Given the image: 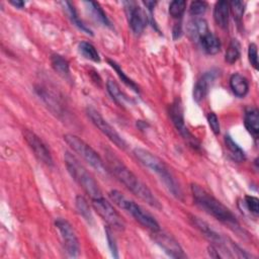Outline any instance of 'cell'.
Segmentation results:
<instances>
[{
    "instance_id": "obj_4",
    "label": "cell",
    "mask_w": 259,
    "mask_h": 259,
    "mask_svg": "<svg viewBox=\"0 0 259 259\" xmlns=\"http://www.w3.org/2000/svg\"><path fill=\"white\" fill-rule=\"evenodd\" d=\"M64 160L68 172L70 173L72 178L83 188V190L92 199L102 196L101 190L97 182L73 154H71L70 152H66L64 155Z\"/></svg>"
},
{
    "instance_id": "obj_36",
    "label": "cell",
    "mask_w": 259,
    "mask_h": 259,
    "mask_svg": "<svg viewBox=\"0 0 259 259\" xmlns=\"http://www.w3.org/2000/svg\"><path fill=\"white\" fill-rule=\"evenodd\" d=\"M207 250H208V254H209L210 257H212V258H222V256H221L219 250H218L213 245L208 246Z\"/></svg>"
},
{
    "instance_id": "obj_9",
    "label": "cell",
    "mask_w": 259,
    "mask_h": 259,
    "mask_svg": "<svg viewBox=\"0 0 259 259\" xmlns=\"http://www.w3.org/2000/svg\"><path fill=\"white\" fill-rule=\"evenodd\" d=\"M170 117L171 120L176 127V130L179 132V134L182 136V138L194 149H199V142L197 139L189 132L187 126L185 125L184 121V115H183V108L180 99H175L174 102L170 106Z\"/></svg>"
},
{
    "instance_id": "obj_10",
    "label": "cell",
    "mask_w": 259,
    "mask_h": 259,
    "mask_svg": "<svg viewBox=\"0 0 259 259\" xmlns=\"http://www.w3.org/2000/svg\"><path fill=\"white\" fill-rule=\"evenodd\" d=\"M86 113L88 117L91 119L92 123L101 132L103 133L115 146L124 150L126 149V143L123 138L115 131L113 126H111L103 117L102 115L94 108L88 107L86 109Z\"/></svg>"
},
{
    "instance_id": "obj_8",
    "label": "cell",
    "mask_w": 259,
    "mask_h": 259,
    "mask_svg": "<svg viewBox=\"0 0 259 259\" xmlns=\"http://www.w3.org/2000/svg\"><path fill=\"white\" fill-rule=\"evenodd\" d=\"M93 208L113 229L122 231L125 227L124 221L115 208L102 196L92 199Z\"/></svg>"
},
{
    "instance_id": "obj_3",
    "label": "cell",
    "mask_w": 259,
    "mask_h": 259,
    "mask_svg": "<svg viewBox=\"0 0 259 259\" xmlns=\"http://www.w3.org/2000/svg\"><path fill=\"white\" fill-rule=\"evenodd\" d=\"M134 155L144 166H146L159 176L161 181L175 197L181 198L182 191L180 189V186L167 165L164 163V161H162L159 157H157L150 151L143 148H136L134 150Z\"/></svg>"
},
{
    "instance_id": "obj_24",
    "label": "cell",
    "mask_w": 259,
    "mask_h": 259,
    "mask_svg": "<svg viewBox=\"0 0 259 259\" xmlns=\"http://www.w3.org/2000/svg\"><path fill=\"white\" fill-rule=\"evenodd\" d=\"M106 87H107V91L111 95V97L120 105H123L125 102L130 101L128 97L121 91V89L119 88V86L117 85V83L115 81L108 80Z\"/></svg>"
},
{
    "instance_id": "obj_13",
    "label": "cell",
    "mask_w": 259,
    "mask_h": 259,
    "mask_svg": "<svg viewBox=\"0 0 259 259\" xmlns=\"http://www.w3.org/2000/svg\"><path fill=\"white\" fill-rule=\"evenodd\" d=\"M124 7L132 30L136 34L142 33L147 23V16L145 12L142 10L140 6L137 5V3L133 1L124 2Z\"/></svg>"
},
{
    "instance_id": "obj_39",
    "label": "cell",
    "mask_w": 259,
    "mask_h": 259,
    "mask_svg": "<svg viewBox=\"0 0 259 259\" xmlns=\"http://www.w3.org/2000/svg\"><path fill=\"white\" fill-rule=\"evenodd\" d=\"M10 3L13 5V6H15L16 8H22L23 6H24V2L23 1H20V0H11L10 1Z\"/></svg>"
},
{
    "instance_id": "obj_6",
    "label": "cell",
    "mask_w": 259,
    "mask_h": 259,
    "mask_svg": "<svg viewBox=\"0 0 259 259\" xmlns=\"http://www.w3.org/2000/svg\"><path fill=\"white\" fill-rule=\"evenodd\" d=\"M64 140L75 153H77L85 162H87L98 173L102 175L108 174V170L106 169L100 156L86 142H84L82 139L72 134L65 135Z\"/></svg>"
},
{
    "instance_id": "obj_1",
    "label": "cell",
    "mask_w": 259,
    "mask_h": 259,
    "mask_svg": "<svg viewBox=\"0 0 259 259\" xmlns=\"http://www.w3.org/2000/svg\"><path fill=\"white\" fill-rule=\"evenodd\" d=\"M107 162L113 175L126 186L135 195L150 204L151 206L160 209L162 206L152 191L145 185L116 156L112 153L107 154Z\"/></svg>"
},
{
    "instance_id": "obj_19",
    "label": "cell",
    "mask_w": 259,
    "mask_h": 259,
    "mask_svg": "<svg viewBox=\"0 0 259 259\" xmlns=\"http://www.w3.org/2000/svg\"><path fill=\"white\" fill-rule=\"evenodd\" d=\"M230 87L233 93L238 97H244L249 90L248 81L241 74H234L231 76Z\"/></svg>"
},
{
    "instance_id": "obj_32",
    "label": "cell",
    "mask_w": 259,
    "mask_h": 259,
    "mask_svg": "<svg viewBox=\"0 0 259 259\" xmlns=\"http://www.w3.org/2000/svg\"><path fill=\"white\" fill-rule=\"evenodd\" d=\"M207 8V4L204 1H193L190 4L189 12L192 15H200L205 12Z\"/></svg>"
},
{
    "instance_id": "obj_15",
    "label": "cell",
    "mask_w": 259,
    "mask_h": 259,
    "mask_svg": "<svg viewBox=\"0 0 259 259\" xmlns=\"http://www.w3.org/2000/svg\"><path fill=\"white\" fill-rule=\"evenodd\" d=\"M209 31L207 22L202 18H195L187 24V34L189 38L194 42H199L200 38Z\"/></svg>"
},
{
    "instance_id": "obj_21",
    "label": "cell",
    "mask_w": 259,
    "mask_h": 259,
    "mask_svg": "<svg viewBox=\"0 0 259 259\" xmlns=\"http://www.w3.org/2000/svg\"><path fill=\"white\" fill-rule=\"evenodd\" d=\"M85 5L87 6V9L91 12V14L93 15V17L99 21L100 23H102L103 25H106V26H110V21L109 19L107 18L105 12L103 11V9L100 7V5L97 3V2H94V1H87V2H84Z\"/></svg>"
},
{
    "instance_id": "obj_2",
    "label": "cell",
    "mask_w": 259,
    "mask_h": 259,
    "mask_svg": "<svg viewBox=\"0 0 259 259\" xmlns=\"http://www.w3.org/2000/svg\"><path fill=\"white\" fill-rule=\"evenodd\" d=\"M191 192L195 203L205 212L234 230L239 229L240 226L235 214L204 188L196 183H192Z\"/></svg>"
},
{
    "instance_id": "obj_27",
    "label": "cell",
    "mask_w": 259,
    "mask_h": 259,
    "mask_svg": "<svg viewBox=\"0 0 259 259\" xmlns=\"http://www.w3.org/2000/svg\"><path fill=\"white\" fill-rule=\"evenodd\" d=\"M108 64L115 70V72L117 73V75H118V77L120 78V80L127 86V87H130L131 89H133L134 91H136V92H139V87H138V85L131 79V78H128L125 74H124V72L121 70V68L118 66V64H116L114 61H112V60H108Z\"/></svg>"
},
{
    "instance_id": "obj_38",
    "label": "cell",
    "mask_w": 259,
    "mask_h": 259,
    "mask_svg": "<svg viewBox=\"0 0 259 259\" xmlns=\"http://www.w3.org/2000/svg\"><path fill=\"white\" fill-rule=\"evenodd\" d=\"M144 4H145V6L150 10V12L152 13V10H153V8L155 7V5L157 4V2L156 1H144L143 2Z\"/></svg>"
},
{
    "instance_id": "obj_23",
    "label": "cell",
    "mask_w": 259,
    "mask_h": 259,
    "mask_svg": "<svg viewBox=\"0 0 259 259\" xmlns=\"http://www.w3.org/2000/svg\"><path fill=\"white\" fill-rule=\"evenodd\" d=\"M225 146L227 150L229 151L231 157L237 161V162H243L245 160V153L244 151L238 146L237 143L234 142V140L229 136H225Z\"/></svg>"
},
{
    "instance_id": "obj_12",
    "label": "cell",
    "mask_w": 259,
    "mask_h": 259,
    "mask_svg": "<svg viewBox=\"0 0 259 259\" xmlns=\"http://www.w3.org/2000/svg\"><path fill=\"white\" fill-rule=\"evenodd\" d=\"M23 137L29 148L32 150L34 156L44 164L48 166H53L54 162L52 155L44 142L39 139V137H37L33 132L29 130H24Z\"/></svg>"
},
{
    "instance_id": "obj_17",
    "label": "cell",
    "mask_w": 259,
    "mask_h": 259,
    "mask_svg": "<svg viewBox=\"0 0 259 259\" xmlns=\"http://www.w3.org/2000/svg\"><path fill=\"white\" fill-rule=\"evenodd\" d=\"M229 15H230V6L227 1H218L213 8V19L215 23L222 27L226 28L229 24Z\"/></svg>"
},
{
    "instance_id": "obj_35",
    "label": "cell",
    "mask_w": 259,
    "mask_h": 259,
    "mask_svg": "<svg viewBox=\"0 0 259 259\" xmlns=\"http://www.w3.org/2000/svg\"><path fill=\"white\" fill-rule=\"evenodd\" d=\"M106 237H107V241H108V246L110 248V251H111L113 257L117 258L118 255H117V247L115 244V240H114L113 236L111 235V232L108 228H106Z\"/></svg>"
},
{
    "instance_id": "obj_34",
    "label": "cell",
    "mask_w": 259,
    "mask_h": 259,
    "mask_svg": "<svg viewBox=\"0 0 259 259\" xmlns=\"http://www.w3.org/2000/svg\"><path fill=\"white\" fill-rule=\"evenodd\" d=\"M207 121H208V124H209L211 131L213 132V134L219 135L221 126H220V121H219L218 116L213 112H209L207 114Z\"/></svg>"
},
{
    "instance_id": "obj_5",
    "label": "cell",
    "mask_w": 259,
    "mask_h": 259,
    "mask_svg": "<svg viewBox=\"0 0 259 259\" xmlns=\"http://www.w3.org/2000/svg\"><path fill=\"white\" fill-rule=\"evenodd\" d=\"M110 199L120 208L124 209L128 213H131L134 219L139 222L142 226L145 228L151 230L152 232L159 231L160 226L158 222L155 220V218L146 209H144L141 205L136 203L135 201L126 198L121 192L117 190H111L108 193Z\"/></svg>"
},
{
    "instance_id": "obj_16",
    "label": "cell",
    "mask_w": 259,
    "mask_h": 259,
    "mask_svg": "<svg viewBox=\"0 0 259 259\" xmlns=\"http://www.w3.org/2000/svg\"><path fill=\"white\" fill-rule=\"evenodd\" d=\"M244 124L251 136H253L254 139H257L259 134V113L257 108L250 107L246 109L244 115Z\"/></svg>"
},
{
    "instance_id": "obj_37",
    "label": "cell",
    "mask_w": 259,
    "mask_h": 259,
    "mask_svg": "<svg viewBox=\"0 0 259 259\" xmlns=\"http://www.w3.org/2000/svg\"><path fill=\"white\" fill-rule=\"evenodd\" d=\"M181 33H182V30H181V24H180V23H176V25H175V26H174V28H173V36H174V38H178V37H180Z\"/></svg>"
},
{
    "instance_id": "obj_18",
    "label": "cell",
    "mask_w": 259,
    "mask_h": 259,
    "mask_svg": "<svg viewBox=\"0 0 259 259\" xmlns=\"http://www.w3.org/2000/svg\"><path fill=\"white\" fill-rule=\"evenodd\" d=\"M198 44H200L202 50L208 55H215L221 51L220 39L211 31H208L206 34H204Z\"/></svg>"
},
{
    "instance_id": "obj_26",
    "label": "cell",
    "mask_w": 259,
    "mask_h": 259,
    "mask_svg": "<svg viewBox=\"0 0 259 259\" xmlns=\"http://www.w3.org/2000/svg\"><path fill=\"white\" fill-rule=\"evenodd\" d=\"M240 57V44L237 39H232L225 56V60L229 64H234L238 61Z\"/></svg>"
},
{
    "instance_id": "obj_28",
    "label": "cell",
    "mask_w": 259,
    "mask_h": 259,
    "mask_svg": "<svg viewBox=\"0 0 259 259\" xmlns=\"http://www.w3.org/2000/svg\"><path fill=\"white\" fill-rule=\"evenodd\" d=\"M76 207H77V210L78 212L87 221V222H91L92 221V215H91V211H90V208H89V205L86 201V199L81 196V195H78L76 197Z\"/></svg>"
},
{
    "instance_id": "obj_30",
    "label": "cell",
    "mask_w": 259,
    "mask_h": 259,
    "mask_svg": "<svg viewBox=\"0 0 259 259\" xmlns=\"http://www.w3.org/2000/svg\"><path fill=\"white\" fill-rule=\"evenodd\" d=\"M244 203L250 213L254 215H258L259 213V199L252 195H246L244 198Z\"/></svg>"
},
{
    "instance_id": "obj_7",
    "label": "cell",
    "mask_w": 259,
    "mask_h": 259,
    "mask_svg": "<svg viewBox=\"0 0 259 259\" xmlns=\"http://www.w3.org/2000/svg\"><path fill=\"white\" fill-rule=\"evenodd\" d=\"M55 226L59 231L63 248L69 257H77L79 255L80 247L76 233L69 222L63 219H58Z\"/></svg>"
},
{
    "instance_id": "obj_22",
    "label": "cell",
    "mask_w": 259,
    "mask_h": 259,
    "mask_svg": "<svg viewBox=\"0 0 259 259\" xmlns=\"http://www.w3.org/2000/svg\"><path fill=\"white\" fill-rule=\"evenodd\" d=\"M62 4H63V5H64V7L66 8V11H67V13H68V15H69L70 19L72 20V22H73L77 27H79L82 31H84L85 33L92 35V31H91V29H90L89 27H87V25H86V24H84V22H83V21L78 17L77 11H76V9L74 8V6H73L70 2H68V1L63 2Z\"/></svg>"
},
{
    "instance_id": "obj_20",
    "label": "cell",
    "mask_w": 259,
    "mask_h": 259,
    "mask_svg": "<svg viewBox=\"0 0 259 259\" xmlns=\"http://www.w3.org/2000/svg\"><path fill=\"white\" fill-rule=\"evenodd\" d=\"M51 65L53 69L63 78H69L70 77V68L69 63L66 59H64L62 56L54 54L51 57Z\"/></svg>"
},
{
    "instance_id": "obj_29",
    "label": "cell",
    "mask_w": 259,
    "mask_h": 259,
    "mask_svg": "<svg viewBox=\"0 0 259 259\" xmlns=\"http://www.w3.org/2000/svg\"><path fill=\"white\" fill-rule=\"evenodd\" d=\"M186 7V2L184 0H174L169 5V13L173 18H180Z\"/></svg>"
},
{
    "instance_id": "obj_33",
    "label": "cell",
    "mask_w": 259,
    "mask_h": 259,
    "mask_svg": "<svg viewBox=\"0 0 259 259\" xmlns=\"http://www.w3.org/2000/svg\"><path fill=\"white\" fill-rule=\"evenodd\" d=\"M248 58H249V62L252 65V67L254 69H257L258 68V53H257V46L254 42L249 45Z\"/></svg>"
},
{
    "instance_id": "obj_25",
    "label": "cell",
    "mask_w": 259,
    "mask_h": 259,
    "mask_svg": "<svg viewBox=\"0 0 259 259\" xmlns=\"http://www.w3.org/2000/svg\"><path fill=\"white\" fill-rule=\"evenodd\" d=\"M79 52L84 58H86L92 62H95V63L100 62V57H99L97 50L95 49V47L92 44H90L88 41H81L79 44Z\"/></svg>"
},
{
    "instance_id": "obj_11",
    "label": "cell",
    "mask_w": 259,
    "mask_h": 259,
    "mask_svg": "<svg viewBox=\"0 0 259 259\" xmlns=\"http://www.w3.org/2000/svg\"><path fill=\"white\" fill-rule=\"evenodd\" d=\"M152 238L156 242L157 245H159L166 254H168L172 258L180 259V258H185L186 255L184 254L181 246L179 243L169 234H166L164 232L155 231L152 232Z\"/></svg>"
},
{
    "instance_id": "obj_14",
    "label": "cell",
    "mask_w": 259,
    "mask_h": 259,
    "mask_svg": "<svg viewBox=\"0 0 259 259\" xmlns=\"http://www.w3.org/2000/svg\"><path fill=\"white\" fill-rule=\"evenodd\" d=\"M218 76V71L210 70L206 73H204L195 83L193 88V99L196 102H200L204 99V97L207 95L208 90L212 82Z\"/></svg>"
},
{
    "instance_id": "obj_31",
    "label": "cell",
    "mask_w": 259,
    "mask_h": 259,
    "mask_svg": "<svg viewBox=\"0 0 259 259\" xmlns=\"http://www.w3.org/2000/svg\"><path fill=\"white\" fill-rule=\"evenodd\" d=\"M230 9L237 21H240L244 14V3L242 1H232L229 3Z\"/></svg>"
}]
</instances>
